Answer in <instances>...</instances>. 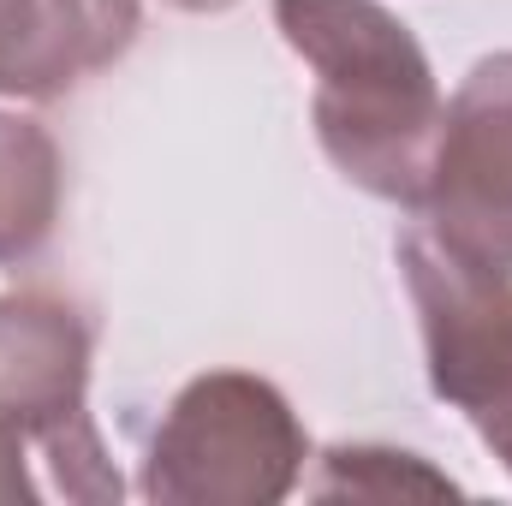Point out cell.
Instances as JSON below:
<instances>
[{
	"instance_id": "4",
	"label": "cell",
	"mask_w": 512,
	"mask_h": 506,
	"mask_svg": "<svg viewBox=\"0 0 512 506\" xmlns=\"http://www.w3.org/2000/svg\"><path fill=\"white\" fill-rule=\"evenodd\" d=\"M90 328L66 298L0 292V429L42 447L72 501H114L120 477L102 465V441L84 411Z\"/></svg>"
},
{
	"instance_id": "3",
	"label": "cell",
	"mask_w": 512,
	"mask_h": 506,
	"mask_svg": "<svg viewBox=\"0 0 512 506\" xmlns=\"http://www.w3.org/2000/svg\"><path fill=\"white\" fill-rule=\"evenodd\" d=\"M399 268L423 322L435 393L477 423L512 471V274L453 256L429 227L399 239Z\"/></svg>"
},
{
	"instance_id": "1",
	"label": "cell",
	"mask_w": 512,
	"mask_h": 506,
	"mask_svg": "<svg viewBox=\"0 0 512 506\" xmlns=\"http://www.w3.org/2000/svg\"><path fill=\"white\" fill-rule=\"evenodd\" d=\"M274 24L316 72L310 120L328 161L370 197L417 209L447 102L405 18L382 0H274Z\"/></svg>"
},
{
	"instance_id": "8",
	"label": "cell",
	"mask_w": 512,
	"mask_h": 506,
	"mask_svg": "<svg viewBox=\"0 0 512 506\" xmlns=\"http://www.w3.org/2000/svg\"><path fill=\"white\" fill-rule=\"evenodd\" d=\"M316 501H447L459 483L429 471L417 453L393 447H334L322 453V477L310 483Z\"/></svg>"
},
{
	"instance_id": "2",
	"label": "cell",
	"mask_w": 512,
	"mask_h": 506,
	"mask_svg": "<svg viewBox=\"0 0 512 506\" xmlns=\"http://www.w3.org/2000/svg\"><path fill=\"white\" fill-rule=\"evenodd\" d=\"M310 441L274 381L251 370H209L167 405L143 495L161 506H274L292 495Z\"/></svg>"
},
{
	"instance_id": "10",
	"label": "cell",
	"mask_w": 512,
	"mask_h": 506,
	"mask_svg": "<svg viewBox=\"0 0 512 506\" xmlns=\"http://www.w3.org/2000/svg\"><path fill=\"white\" fill-rule=\"evenodd\" d=\"M167 6H179V12H227L239 0H167Z\"/></svg>"
},
{
	"instance_id": "6",
	"label": "cell",
	"mask_w": 512,
	"mask_h": 506,
	"mask_svg": "<svg viewBox=\"0 0 512 506\" xmlns=\"http://www.w3.org/2000/svg\"><path fill=\"white\" fill-rule=\"evenodd\" d=\"M143 24V0H0V96L54 102L108 72Z\"/></svg>"
},
{
	"instance_id": "9",
	"label": "cell",
	"mask_w": 512,
	"mask_h": 506,
	"mask_svg": "<svg viewBox=\"0 0 512 506\" xmlns=\"http://www.w3.org/2000/svg\"><path fill=\"white\" fill-rule=\"evenodd\" d=\"M24 453H30V447L0 429V501H30V495H36V483L24 477Z\"/></svg>"
},
{
	"instance_id": "5",
	"label": "cell",
	"mask_w": 512,
	"mask_h": 506,
	"mask_svg": "<svg viewBox=\"0 0 512 506\" xmlns=\"http://www.w3.org/2000/svg\"><path fill=\"white\" fill-rule=\"evenodd\" d=\"M417 209L453 256L512 274V54L465 72Z\"/></svg>"
},
{
	"instance_id": "7",
	"label": "cell",
	"mask_w": 512,
	"mask_h": 506,
	"mask_svg": "<svg viewBox=\"0 0 512 506\" xmlns=\"http://www.w3.org/2000/svg\"><path fill=\"white\" fill-rule=\"evenodd\" d=\"M66 197L60 143L24 114H0V262L42 251Z\"/></svg>"
}]
</instances>
